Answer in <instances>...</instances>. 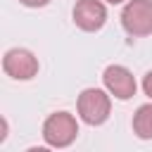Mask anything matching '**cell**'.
<instances>
[{
	"label": "cell",
	"mask_w": 152,
	"mask_h": 152,
	"mask_svg": "<svg viewBox=\"0 0 152 152\" xmlns=\"http://www.w3.org/2000/svg\"><path fill=\"white\" fill-rule=\"evenodd\" d=\"M78 119L88 126H102L112 114V95L107 88H86L76 100Z\"/></svg>",
	"instance_id": "obj_1"
},
{
	"label": "cell",
	"mask_w": 152,
	"mask_h": 152,
	"mask_svg": "<svg viewBox=\"0 0 152 152\" xmlns=\"http://www.w3.org/2000/svg\"><path fill=\"white\" fill-rule=\"evenodd\" d=\"M78 138V121L71 112H52L43 121V140L48 147L64 150Z\"/></svg>",
	"instance_id": "obj_2"
},
{
	"label": "cell",
	"mask_w": 152,
	"mask_h": 152,
	"mask_svg": "<svg viewBox=\"0 0 152 152\" xmlns=\"http://www.w3.org/2000/svg\"><path fill=\"white\" fill-rule=\"evenodd\" d=\"M121 26L131 38L152 36V0H128L121 10Z\"/></svg>",
	"instance_id": "obj_3"
},
{
	"label": "cell",
	"mask_w": 152,
	"mask_h": 152,
	"mask_svg": "<svg viewBox=\"0 0 152 152\" xmlns=\"http://www.w3.org/2000/svg\"><path fill=\"white\" fill-rule=\"evenodd\" d=\"M38 57L26 48H12L2 55V71L14 81H31L38 76Z\"/></svg>",
	"instance_id": "obj_4"
},
{
	"label": "cell",
	"mask_w": 152,
	"mask_h": 152,
	"mask_svg": "<svg viewBox=\"0 0 152 152\" xmlns=\"http://www.w3.org/2000/svg\"><path fill=\"white\" fill-rule=\"evenodd\" d=\"M102 86L109 90L112 97L126 102L135 95L138 90V83H135V76L128 66L124 64H109L104 71H102Z\"/></svg>",
	"instance_id": "obj_5"
},
{
	"label": "cell",
	"mask_w": 152,
	"mask_h": 152,
	"mask_svg": "<svg viewBox=\"0 0 152 152\" xmlns=\"http://www.w3.org/2000/svg\"><path fill=\"white\" fill-rule=\"evenodd\" d=\"M71 17L81 31L97 33L107 24V2L104 0H76Z\"/></svg>",
	"instance_id": "obj_6"
},
{
	"label": "cell",
	"mask_w": 152,
	"mask_h": 152,
	"mask_svg": "<svg viewBox=\"0 0 152 152\" xmlns=\"http://www.w3.org/2000/svg\"><path fill=\"white\" fill-rule=\"evenodd\" d=\"M131 126L140 140H152V102H145L135 109Z\"/></svg>",
	"instance_id": "obj_7"
},
{
	"label": "cell",
	"mask_w": 152,
	"mask_h": 152,
	"mask_svg": "<svg viewBox=\"0 0 152 152\" xmlns=\"http://www.w3.org/2000/svg\"><path fill=\"white\" fill-rule=\"evenodd\" d=\"M142 93H145V95L152 100V69H150V71L142 76Z\"/></svg>",
	"instance_id": "obj_8"
},
{
	"label": "cell",
	"mask_w": 152,
	"mask_h": 152,
	"mask_svg": "<svg viewBox=\"0 0 152 152\" xmlns=\"http://www.w3.org/2000/svg\"><path fill=\"white\" fill-rule=\"evenodd\" d=\"M24 7H45V5H50L52 0H19Z\"/></svg>",
	"instance_id": "obj_9"
},
{
	"label": "cell",
	"mask_w": 152,
	"mask_h": 152,
	"mask_svg": "<svg viewBox=\"0 0 152 152\" xmlns=\"http://www.w3.org/2000/svg\"><path fill=\"white\" fill-rule=\"evenodd\" d=\"M7 138V119H0V142H5Z\"/></svg>",
	"instance_id": "obj_10"
},
{
	"label": "cell",
	"mask_w": 152,
	"mask_h": 152,
	"mask_svg": "<svg viewBox=\"0 0 152 152\" xmlns=\"http://www.w3.org/2000/svg\"><path fill=\"white\" fill-rule=\"evenodd\" d=\"M107 5H124V2H128V0H104Z\"/></svg>",
	"instance_id": "obj_11"
}]
</instances>
